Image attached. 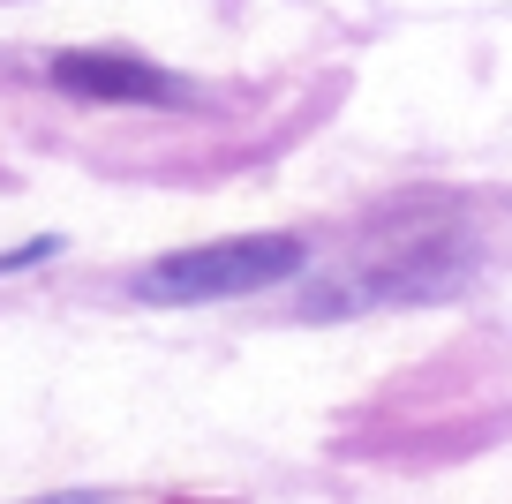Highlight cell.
Wrapping results in <instances>:
<instances>
[{"label": "cell", "mask_w": 512, "mask_h": 504, "mask_svg": "<svg viewBox=\"0 0 512 504\" xmlns=\"http://www.w3.org/2000/svg\"><path fill=\"white\" fill-rule=\"evenodd\" d=\"M309 264L302 234H241V241H204V249H174L159 264H144L128 279V294L151 309H196V301H234V294H264L287 286Z\"/></svg>", "instance_id": "cell-1"}, {"label": "cell", "mask_w": 512, "mask_h": 504, "mask_svg": "<svg viewBox=\"0 0 512 504\" xmlns=\"http://www.w3.org/2000/svg\"><path fill=\"white\" fill-rule=\"evenodd\" d=\"M53 91L83 98V106H181V83L166 68L136 61V53H113V46H68L53 53Z\"/></svg>", "instance_id": "cell-2"}, {"label": "cell", "mask_w": 512, "mask_h": 504, "mask_svg": "<svg viewBox=\"0 0 512 504\" xmlns=\"http://www.w3.org/2000/svg\"><path fill=\"white\" fill-rule=\"evenodd\" d=\"M31 504H98L91 489H53V497H31Z\"/></svg>", "instance_id": "cell-3"}]
</instances>
